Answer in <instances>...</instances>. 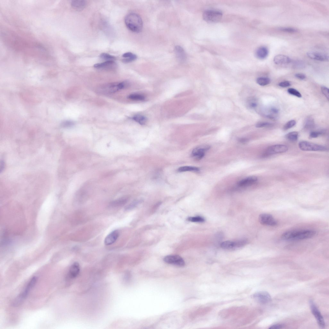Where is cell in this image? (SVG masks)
<instances>
[{
	"label": "cell",
	"instance_id": "e0dca14e",
	"mask_svg": "<svg viewBox=\"0 0 329 329\" xmlns=\"http://www.w3.org/2000/svg\"><path fill=\"white\" fill-rule=\"evenodd\" d=\"M94 67L98 69H110L114 68L116 64L114 61H106L95 64Z\"/></svg>",
	"mask_w": 329,
	"mask_h": 329
},
{
	"label": "cell",
	"instance_id": "836d02e7",
	"mask_svg": "<svg viewBox=\"0 0 329 329\" xmlns=\"http://www.w3.org/2000/svg\"><path fill=\"white\" fill-rule=\"evenodd\" d=\"M296 124V122L294 120H291L288 122L284 126V129L287 130L295 126Z\"/></svg>",
	"mask_w": 329,
	"mask_h": 329
},
{
	"label": "cell",
	"instance_id": "ba28073f",
	"mask_svg": "<svg viewBox=\"0 0 329 329\" xmlns=\"http://www.w3.org/2000/svg\"><path fill=\"white\" fill-rule=\"evenodd\" d=\"M288 149V147L282 144H277L268 147L265 151L263 156L264 157L273 155L283 153Z\"/></svg>",
	"mask_w": 329,
	"mask_h": 329
},
{
	"label": "cell",
	"instance_id": "f6af8a7d",
	"mask_svg": "<svg viewBox=\"0 0 329 329\" xmlns=\"http://www.w3.org/2000/svg\"><path fill=\"white\" fill-rule=\"evenodd\" d=\"M74 124V123L72 122L67 121L64 123L63 124L64 126L65 127H70L73 125Z\"/></svg>",
	"mask_w": 329,
	"mask_h": 329
},
{
	"label": "cell",
	"instance_id": "3957f363",
	"mask_svg": "<svg viewBox=\"0 0 329 329\" xmlns=\"http://www.w3.org/2000/svg\"><path fill=\"white\" fill-rule=\"evenodd\" d=\"M129 86L128 82L126 81L119 83L109 84L101 86L99 88L98 91L102 94H112L126 88Z\"/></svg>",
	"mask_w": 329,
	"mask_h": 329
},
{
	"label": "cell",
	"instance_id": "2e32d148",
	"mask_svg": "<svg viewBox=\"0 0 329 329\" xmlns=\"http://www.w3.org/2000/svg\"><path fill=\"white\" fill-rule=\"evenodd\" d=\"M291 59L288 56L282 54L276 56L274 58V62L276 64H289L291 62Z\"/></svg>",
	"mask_w": 329,
	"mask_h": 329
},
{
	"label": "cell",
	"instance_id": "52a82bcc",
	"mask_svg": "<svg viewBox=\"0 0 329 329\" xmlns=\"http://www.w3.org/2000/svg\"><path fill=\"white\" fill-rule=\"evenodd\" d=\"M222 16L221 12L216 10H207L203 14L204 19L209 23H216L220 21Z\"/></svg>",
	"mask_w": 329,
	"mask_h": 329
},
{
	"label": "cell",
	"instance_id": "ffe728a7",
	"mask_svg": "<svg viewBox=\"0 0 329 329\" xmlns=\"http://www.w3.org/2000/svg\"><path fill=\"white\" fill-rule=\"evenodd\" d=\"M86 5L87 2L84 0H74L71 3L73 8L78 11L83 10Z\"/></svg>",
	"mask_w": 329,
	"mask_h": 329
},
{
	"label": "cell",
	"instance_id": "7402d4cb",
	"mask_svg": "<svg viewBox=\"0 0 329 329\" xmlns=\"http://www.w3.org/2000/svg\"><path fill=\"white\" fill-rule=\"evenodd\" d=\"M175 52L178 59L181 62L185 61L186 58L185 51L182 47L180 46H175Z\"/></svg>",
	"mask_w": 329,
	"mask_h": 329
},
{
	"label": "cell",
	"instance_id": "d4e9b609",
	"mask_svg": "<svg viewBox=\"0 0 329 329\" xmlns=\"http://www.w3.org/2000/svg\"><path fill=\"white\" fill-rule=\"evenodd\" d=\"M132 119L135 122L142 125L145 124L146 123L147 120L146 117L140 115H137L134 116L133 117Z\"/></svg>",
	"mask_w": 329,
	"mask_h": 329
},
{
	"label": "cell",
	"instance_id": "5b68a950",
	"mask_svg": "<svg viewBox=\"0 0 329 329\" xmlns=\"http://www.w3.org/2000/svg\"><path fill=\"white\" fill-rule=\"evenodd\" d=\"M299 146L301 150L304 151H325L327 150L325 146L305 141L300 142Z\"/></svg>",
	"mask_w": 329,
	"mask_h": 329
},
{
	"label": "cell",
	"instance_id": "ab89813d",
	"mask_svg": "<svg viewBox=\"0 0 329 329\" xmlns=\"http://www.w3.org/2000/svg\"><path fill=\"white\" fill-rule=\"evenodd\" d=\"M284 326V325H283L279 324H277L274 325H273L271 326L269 328V329H281V328H283V327Z\"/></svg>",
	"mask_w": 329,
	"mask_h": 329
},
{
	"label": "cell",
	"instance_id": "7c38bea8",
	"mask_svg": "<svg viewBox=\"0 0 329 329\" xmlns=\"http://www.w3.org/2000/svg\"><path fill=\"white\" fill-rule=\"evenodd\" d=\"M261 224L266 226H274L277 225V222L273 216L267 214H262L259 217Z\"/></svg>",
	"mask_w": 329,
	"mask_h": 329
},
{
	"label": "cell",
	"instance_id": "603a6c76",
	"mask_svg": "<svg viewBox=\"0 0 329 329\" xmlns=\"http://www.w3.org/2000/svg\"><path fill=\"white\" fill-rule=\"evenodd\" d=\"M123 57L124 58L122 61L125 63L133 62L136 60L137 58V56L135 54L131 52H127L124 54Z\"/></svg>",
	"mask_w": 329,
	"mask_h": 329
},
{
	"label": "cell",
	"instance_id": "484cf974",
	"mask_svg": "<svg viewBox=\"0 0 329 329\" xmlns=\"http://www.w3.org/2000/svg\"><path fill=\"white\" fill-rule=\"evenodd\" d=\"M315 126V123L313 119L311 117H309L305 121L304 127L305 129L307 130H310L313 129Z\"/></svg>",
	"mask_w": 329,
	"mask_h": 329
},
{
	"label": "cell",
	"instance_id": "7bdbcfd3",
	"mask_svg": "<svg viewBox=\"0 0 329 329\" xmlns=\"http://www.w3.org/2000/svg\"><path fill=\"white\" fill-rule=\"evenodd\" d=\"M238 141L241 143L244 144L248 142L249 140L248 139L242 138L239 139Z\"/></svg>",
	"mask_w": 329,
	"mask_h": 329
},
{
	"label": "cell",
	"instance_id": "d590c367",
	"mask_svg": "<svg viewBox=\"0 0 329 329\" xmlns=\"http://www.w3.org/2000/svg\"><path fill=\"white\" fill-rule=\"evenodd\" d=\"M279 29L283 32L290 33H294L297 32L296 29L291 28H279Z\"/></svg>",
	"mask_w": 329,
	"mask_h": 329
},
{
	"label": "cell",
	"instance_id": "f1b7e54d",
	"mask_svg": "<svg viewBox=\"0 0 329 329\" xmlns=\"http://www.w3.org/2000/svg\"><path fill=\"white\" fill-rule=\"evenodd\" d=\"M286 138L290 141L295 142L297 140L298 133L296 132H293L289 133L286 135Z\"/></svg>",
	"mask_w": 329,
	"mask_h": 329
},
{
	"label": "cell",
	"instance_id": "6da1fadb",
	"mask_svg": "<svg viewBox=\"0 0 329 329\" xmlns=\"http://www.w3.org/2000/svg\"><path fill=\"white\" fill-rule=\"evenodd\" d=\"M316 232L312 230H302L287 231L282 235L281 239L286 240H306L313 237Z\"/></svg>",
	"mask_w": 329,
	"mask_h": 329
},
{
	"label": "cell",
	"instance_id": "30bf717a",
	"mask_svg": "<svg viewBox=\"0 0 329 329\" xmlns=\"http://www.w3.org/2000/svg\"><path fill=\"white\" fill-rule=\"evenodd\" d=\"M310 304L312 313L314 316L319 325L321 327L324 328L325 326V323L321 313L313 301H310Z\"/></svg>",
	"mask_w": 329,
	"mask_h": 329
},
{
	"label": "cell",
	"instance_id": "e575fe53",
	"mask_svg": "<svg viewBox=\"0 0 329 329\" xmlns=\"http://www.w3.org/2000/svg\"><path fill=\"white\" fill-rule=\"evenodd\" d=\"M272 125V124L267 122H262L257 124L256 127L258 128L268 127Z\"/></svg>",
	"mask_w": 329,
	"mask_h": 329
},
{
	"label": "cell",
	"instance_id": "8992f818",
	"mask_svg": "<svg viewBox=\"0 0 329 329\" xmlns=\"http://www.w3.org/2000/svg\"><path fill=\"white\" fill-rule=\"evenodd\" d=\"M247 243V241L245 240H242L235 241H226L223 242L220 244L221 247L226 250H234L241 248Z\"/></svg>",
	"mask_w": 329,
	"mask_h": 329
},
{
	"label": "cell",
	"instance_id": "83f0119b",
	"mask_svg": "<svg viewBox=\"0 0 329 329\" xmlns=\"http://www.w3.org/2000/svg\"><path fill=\"white\" fill-rule=\"evenodd\" d=\"M256 82L258 84L263 86L269 84L270 82V80L267 78L260 77L257 78Z\"/></svg>",
	"mask_w": 329,
	"mask_h": 329
},
{
	"label": "cell",
	"instance_id": "4dcf8cb0",
	"mask_svg": "<svg viewBox=\"0 0 329 329\" xmlns=\"http://www.w3.org/2000/svg\"><path fill=\"white\" fill-rule=\"evenodd\" d=\"M102 59L107 61H114L116 60V57L113 55L107 53H103L100 55Z\"/></svg>",
	"mask_w": 329,
	"mask_h": 329
},
{
	"label": "cell",
	"instance_id": "d6986e66",
	"mask_svg": "<svg viewBox=\"0 0 329 329\" xmlns=\"http://www.w3.org/2000/svg\"><path fill=\"white\" fill-rule=\"evenodd\" d=\"M257 180V178L255 176H251L240 181L238 185L241 187L248 186L254 184Z\"/></svg>",
	"mask_w": 329,
	"mask_h": 329
},
{
	"label": "cell",
	"instance_id": "9a60e30c",
	"mask_svg": "<svg viewBox=\"0 0 329 329\" xmlns=\"http://www.w3.org/2000/svg\"><path fill=\"white\" fill-rule=\"evenodd\" d=\"M119 232L118 230H116L110 233L105 238L104 243L106 245H110L114 243L118 238Z\"/></svg>",
	"mask_w": 329,
	"mask_h": 329
},
{
	"label": "cell",
	"instance_id": "44dd1931",
	"mask_svg": "<svg viewBox=\"0 0 329 329\" xmlns=\"http://www.w3.org/2000/svg\"><path fill=\"white\" fill-rule=\"evenodd\" d=\"M269 53V51L266 47L262 46L258 48L256 52L257 57L260 59H264L266 58Z\"/></svg>",
	"mask_w": 329,
	"mask_h": 329
},
{
	"label": "cell",
	"instance_id": "7a4b0ae2",
	"mask_svg": "<svg viewBox=\"0 0 329 329\" xmlns=\"http://www.w3.org/2000/svg\"><path fill=\"white\" fill-rule=\"evenodd\" d=\"M125 23L129 30L135 33L141 32L143 28V22L141 18L135 13L128 14L125 17Z\"/></svg>",
	"mask_w": 329,
	"mask_h": 329
},
{
	"label": "cell",
	"instance_id": "ee69618b",
	"mask_svg": "<svg viewBox=\"0 0 329 329\" xmlns=\"http://www.w3.org/2000/svg\"><path fill=\"white\" fill-rule=\"evenodd\" d=\"M5 163L3 161H1V163H0V171L1 172H2L4 170L5 168Z\"/></svg>",
	"mask_w": 329,
	"mask_h": 329
},
{
	"label": "cell",
	"instance_id": "74e56055",
	"mask_svg": "<svg viewBox=\"0 0 329 329\" xmlns=\"http://www.w3.org/2000/svg\"><path fill=\"white\" fill-rule=\"evenodd\" d=\"M323 133L322 131L312 132L310 134V137L312 138H316L322 134Z\"/></svg>",
	"mask_w": 329,
	"mask_h": 329
},
{
	"label": "cell",
	"instance_id": "bcb514c9",
	"mask_svg": "<svg viewBox=\"0 0 329 329\" xmlns=\"http://www.w3.org/2000/svg\"><path fill=\"white\" fill-rule=\"evenodd\" d=\"M252 102L250 103V107L252 108H255L257 107V104L256 102H254V101H252Z\"/></svg>",
	"mask_w": 329,
	"mask_h": 329
},
{
	"label": "cell",
	"instance_id": "277c9868",
	"mask_svg": "<svg viewBox=\"0 0 329 329\" xmlns=\"http://www.w3.org/2000/svg\"><path fill=\"white\" fill-rule=\"evenodd\" d=\"M38 279L37 277L34 276L31 279L25 290L14 301L15 304L18 306L27 298L30 290L36 285Z\"/></svg>",
	"mask_w": 329,
	"mask_h": 329
},
{
	"label": "cell",
	"instance_id": "ac0fdd59",
	"mask_svg": "<svg viewBox=\"0 0 329 329\" xmlns=\"http://www.w3.org/2000/svg\"><path fill=\"white\" fill-rule=\"evenodd\" d=\"M80 269L79 265L78 263L75 262L73 263L69 269L68 274L69 277L72 279L76 277L79 273Z\"/></svg>",
	"mask_w": 329,
	"mask_h": 329
},
{
	"label": "cell",
	"instance_id": "4fadbf2b",
	"mask_svg": "<svg viewBox=\"0 0 329 329\" xmlns=\"http://www.w3.org/2000/svg\"><path fill=\"white\" fill-rule=\"evenodd\" d=\"M210 148V146L206 145L197 147L192 151V156L197 159H200L204 156L205 152Z\"/></svg>",
	"mask_w": 329,
	"mask_h": 329
},
{
	"label": "cell",
	"instance_id": "cb8c5ba5",
	"mask_svg": "<svg viewBox=\"0 0 329 329\" xmlns=\"http://www.w3.org/2000/svg\"><path fill=\"white\" fill-rule=\"evenodd\" d=\"M128 198L124 197L117 199L112 202L110 204L111 207L114 208L120 207L124 205L128 201Z\"/></svg>",
	"mask_w": 329,
	"mask_h": 329
},
{
	"label": "cell",
	"instance_id": "8fae6325",
	"mask_svg": "<svg viewBox=\"0 0 329 329\" xmlns=\"http://www.w3.org/2000/svg\"><path fill=\"white\" fill-rule=\"evenodd\" d=\"M166 263L180 267L185 266V263L183 258L177 255H170L166 256L164 258Z\"/></svg>",
	"mask_w": 329,
	"mask_h": 329
},
{
	"label": "cell",
	"instance_id": "8d00e7d4",
	"mask_svg": "<svg viewBox=\"0 0 329 329\" xmlns=\"http://www.w3.org/2000/svg\"><path fill=\"white\" fill-rule=\"evenodd\" d=\"M321 90L323 95L325 96L327 100H329V94L328 89L325 87L323 86L321 87Z\"/></svg>",
	"mask_w": 329,
	"mask_h": 329
},
{
	"label": "cell",
	"instance_id": "d6a6232c",
	"mask_svg": "<svg viewBox=\"0 0 329 329\" xmlns=\"http://www.w3.org/2000/svg\"><path fill=\"white\" fill-rule=\"evenodd\" d=\"M287 91L290 94L294 96L299 98H301L302 97L301 93L295 89L290 88Z\"/></svg>",
	"mask_w": 329,
	"mask_h": 329
},
{
	"label": "cell",
	"instance_id": "f35d334b",
	"mask_svg": "<svg viewBox=\"0 0 329 329\" xmlns=\"http://www.w3.org/2000/svg\"><path fill=\"white\" fill-rule=\"evenodd\" d=\"M291 84L290 82L286 81L280 82L279 84V86L282 88H287L291 86Z\"/></svg>",
	"mask_w": 329,
	"mask_h": 329
},
{
	"label": "cell",
	"instance_id": "4316f807",
	"mask_svg": "<svg viewBox=\"0 0 329 329\" xmlns=\"http://www.w3.org/2000/svg\"><path fill=\"white\" fill-rule=\"evenodd\" d=\"M200 170L199 169L196 167L189 166H183L179 168L178 171L180 172L187 171L197 172Z\"/></svg>",
	"mask_w": 329,
	"mask_h": 329
},
{
	"label": "cell",
	"instance_id": "b9f144b4",
	"mask_svg": "<svg viewBox=\"0 0 329 329\" xmlns=\"http://www.w3.org/2000/svg\"><path fill=\"white\" fill-rule=\"evenodd\" d=\"M304 64V63L301 61H298L295 62V66L296 67L298 68H301L303 67Z\"/></svg>",
	"mask_w": 329,
	"mask_h": 329
},
{
	"label": "cell",
	"instance_id": "60d3db41",
	"mask_svg": "<svg viewBox=\"0 0 329 329\" xmlns=\"http://www.w3.org/2000/svg\"><path fill=\"white\" fill-rule=\"evenodd\" d=\"M295 76L297 78L302 80H304L306 78V76L302 73H297L295 74Z\"/></svg>",
	"mask_w": 329,
	"mask_h": 329
},
{
	"label": "cell",
	"instance_id": "1f68e13d",
	"mask_svg": "<svg viewBox=\"0 0 329 329\" xmlns=\"http://www.w3.org/2000/svg\"><path fill=\"white\" fill-rule=\"evenodd\" d=\"M188 221L195 222H203L205 221V219L203 217L197 216L190 217L187 219Z\"/></svg>",
	"mask_w": 329,
	"mask_h": 329
},
{
	"label": "cell",
	"instance_id": "9c48e42d",
	"mask_svg": "<svg viewBox=\"0 0 329 329\" xmlns=\"http://www.w3.org/2000/svg\"><path fill=\"white\" fill-rule=\"evenodd\" d=\"M252 298L258 303L266 304L272 301V298L269 293L266 291L257 292L252 296Z\"/></svg>",
	"mask_w": 329,
	"mask_h": 329
},
{
	"label": "cell",
	"instance_id": "5bb4252c",
	"mask_svg": "<svg viewBox=\"0 0 329 329\" xmlns=\"http://www.w3.org/2000/svg\"><path fill=\"white\" fill-rule=\"evenodd\" d=\"M307 56L311 59L324 62L328 61L329 60L328 56L323 53L314 52H310L307 53Z\"/></svg>",
	"mask_w": 329,
	"mask_h": 329
},
{
	"label": "cell",
	"instance_id": "f546056e",
	"mask_svg": "<svg viewBox=\"0 0 329 329\" xmlns=\"http://www.w3.org/2000/svg\"><path fill=\"white\" fill-rule=\"evenodd\" d=\"M128 98L131 100L137 101H144L145 98V97L139 94H132L128 96Z\"/></svg>",
	"mask_w": 329,
	"mask_h": 329
}]
</instances>
